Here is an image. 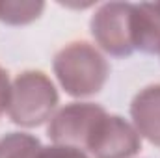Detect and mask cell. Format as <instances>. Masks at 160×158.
<instances>
[{
  "mask_svg": "<svg viewBox=\"0 0 160 158\" xmlns=\"http://www.w3.org/2000/svg\"><path fill=\"white\" fill-rule=\"evenodd\" d=\"M54 73L69 95L89 97L102 89L110 67L93 45L75 41L56 54Z\"/></svg>",
  "mask_w": 160,
  "mask_h": 158,
  "instance_id": "obj_1",
  "label": "cell"
},
{
  "mask_svg": "<svg viewBox=\"0 0 160 158\" xmlns=\"http://www.w3.org/2000/svg\"><path fill=\"white\" fill-rule=\"evenodd\" d=\"M58 104L54 84L43 71H24L13 86L8 106V116L22 126H38L50 117Z\"/></svg>",
  "mask_w": 160,
  "mask_h": 158,
  "instance_id": "obj_2",
  "label": "cell"
},
{
  "mask_svg": "<svg viewBox=\"0 0 160 158\" xmlns=\"http://www.w3.org/2000/svg\"><path fill=\"white\" fill-rule=\"evenodd\" d=\"M134 4L112 2L101 6L91 19V34L95 41L112 56H130L134 52L130 19Z\"/></svg>",
  "mask_w": 160,
  "mask_h": 158,
  "instance_id": "obj_3",
  "label": "cell"
},
{
  "mask_svg": "<svg viewBox=\"0 0 160 158\" xmlns=\"http://www.w3.org/2000/svg\"><path fill=\"white\" fill-rule=\"evenodd\" d=\"M106 112L102 106L93 102H71L63 106L48 125V138L56 145H69L86 149L88 140Z\"/></svg>",
  "mask_w": 160,
  "mask_h": 158,
  "instance_id": "obj_4",
  "label": "cell"
},
{
  "mask_svg": "<svg viewBox=\"0 0 160 158\" xmlns=\"http://www.w3.org/2000/svg\"><path fill=\"white\" fill-rule=\"evenodd\" d=\"M86 149L95 158H130L142 149L138 130L119 116L104 114L95 125Z\"/></svg>",
  "mask_w": 160,
  "mask_h": 158,
  "instance_id": "obj_5",
  "label": "cell"
},
{
  "mask_svg": "<svg viewBox=\"0 0 160 158\" xmlns=\"http://www.w3.org/2000/svg\"><path fill=\"white\" fill-rule=\"evenodd\" d=\"M130 34L134 50L160 54V4H134Z\"/></svg>",
  "mask_w": 160,
  "mask_h": 158,
  "instance_id": "obj_6",
  "label": "cell"
},
{
  "mask_svg": "<svg viewBox=\"0 0 160 158\" xmlns=\"http://www.w3.org/2000/svg\"><path fill=\"white\" fill-rule=\"evenodd\" d=\"M130 116L138 134L160 147V84L143 87L134 97Z\"/></svg>",
  "mask_w": 160,
  "mask_h": 158,
  "instance_id": "obj_7",
  "label": "cell"
},
{
  "mask_svg": "<svg viewBox=\"0 0 160 158\" xmlns=\"http://www.w3.org/2000/svg\"><path fill=\"white\" fill-rule=\"evenodd\" d=\"M41 143L24 132H11L0 141V158H38Z\"/></svg>",
  "mask_w": 160,
  "mask_h": 158,
  "instance_id": "obj_8",
  "label": "cell"
},
{
  "mask_svg": "<svg viewBox=\"0 0 160 158\" xmlns=\"http://www.w3.org/2000/svg\"><path fill=\"white\" fill-rule=\"evenodd\" d=\"M41 2H0V21L8 24H26L39 17Z\"/></svg>",
  "mask_w": 160,
  "mask_h": 158,
  "instance_id": "obj_9",
  "label": "cell"
},
{
  "mask_svg": "<svg viewBox=\"0 0 160 158\" xmlns=\"http://www.w3.org/2000/svg\"><path fill=\"white\" fill-rule=\"evenodd\" d=\"M38 158H89L86 156L80 149L69 147V145H50V147H41Z\"/></svg>",
  "mask_w": 160,
  "mask_h": 158,
  "instance_id": "obj_10",
  "label": "cell"
},
{
  "mask_svg": "<svg viewBox=\"0 0 160 158\" xmlns=\"http://www.w3.org/2000/svg\"><path fill=\"white\" fill-rule=\"evenodd\" d=\"M9 97H11V86H9V78L6 69L0 65V116L8 112L9 106Z\"/></svg>",
  "mask_w": 160,
  "mask_h": 158,
  "instance_id": "obj_11",
  "label": "cell"
}]
</instances>
